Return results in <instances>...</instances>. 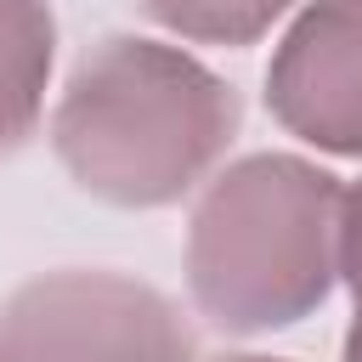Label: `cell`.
I'll return each instance as SVG.
<instances>
[{
    "label": "cell",
    "instance_id": "1",
    "mask_svg": "<svg viewBox=\"0 0 362 362\" xmlns=\"http://www.w3.org/2000/svg\"><path fill=\"white\" fill-rule=\"evenodd\" d=\"M238 124L243 96L204 57L153 34H102L68 68L45 136L85 198L170 209L221 170Z\"/></svg>",
    "mask_w": 362,
    "mask_h": 362
},
{
    "label": "cell",
    "instance_id": "2",
    "mask_svg": "<svg viewBox=\"0 0 362 362\" xmlns=\"http://www.w3.org/2000/svg\"><path fill=\"white\" fill-rule=\"evenodd\" d=\"M345 181L305 153H243L221 164L187 215L181 272L192 311L260 339L322 311L339 283Z\"/></svg>",
    "mask_w": 362,
    "mask_h": 362
},
{
    "label": "cell",
    "instance_id": "3",
    "mask_svg": "<svg viewBox=\"0 0 362 362\" xmlns=\"http://www.w3.org/2000/svg\"><path fill=\"white\" fill-rule=\"evenodd\" d=\"M0 362H198V334L136 272L57 266L0 300Z\"/></svg>",
    "mask_w": 362,
    "mask_h": 362
},
{
    "label": "cell",
    "instance_id": "4",
    "mask_svg": "<svg viewBox=\"0 0 362 362\" xmlns=\"http://www.w3.org/2000/svg\"><path fill=\"white\" fill-rule=\"evenodd\" d=\"M266 113L283 136L362 158V0H305L266 62Z\"/></svg>",
    "mask_w": 362,
    "mask_h": 362
},
{
    "label": "cell",
    "instance_id": "5",
    "mask_svg": "<svg viewBox=\"0 0 362 362\" xmlns=\"http://www.w3.org/2000/svg\"><path fill=\"white\" fill-rule=\"evenodd\" d=\"M51 68H57L51 0H0V158H11L40 130Z\"/></svg>",
    "mask_w": 362,
    "mask_h": 362
},
{
    "label": "cell",
    "instance_id": "6",
    "mask_svg": "<svg viewBox=\"0 0 362 362\" xmlns=\"http://www.w3.org/2000/svg\"><path fill=\"white\" fill-rule=\"evenodd\" d=\"M147 23L187 45H255L294 11V0H136Z\"/></svg>",
    "mask_w": 362,
    "mask_h": 362
},
{
    "label": "cell",
    "instance_id": "7",
    "mask_svg": "<svg viewBox=\"0 0 362 362\" xmlns=\"http://www.w3.org/2000/svg\"><path fill=\"white\" fill-rule=\"evenodd\" d=\"M339 283L351 294V311L362 317V175L345 181L339 198Z\"/></svg>",
    "mask_w": 362,
    "mask_h": 362
},
{
    "label": "cell",
    "instance_id": "8",
    "mask_svg": "<svg viewBox=\"0 0 362 362\" xmlns=\"http://www.w3.org/2000/svg\"><path fill=\"white\" fill-rule=\"evenodd\" d=\"M339 362H362V317H351V328H345V345H339Z\"/></svg>",
    "mask_w": 362,
    "mask_h": 362
},
{
    "label": "cell",
    "instance_id": "9",
    "mask_svg": "<svg viewBox=\"0 0 362 362\" xmlns=\"http://www.w3.org/2000/svg\"><path fill=\"white\" fill-rule=\"evenodd\" d=\"M215 362H288V356H260V351H226V356H215Z\"/></svg>",
    "mask_w": 362,
    "mask_h": 362
}]
</instances>
